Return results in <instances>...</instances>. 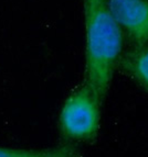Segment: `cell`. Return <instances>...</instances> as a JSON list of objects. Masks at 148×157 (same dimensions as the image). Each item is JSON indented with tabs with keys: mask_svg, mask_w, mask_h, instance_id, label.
<instances>
[{
	"mask_svg": "<svg viewBox=\"0 0 148 157\" xmlns=\"http://www.w3.org/2000/svg\"><path fill=\"white\" fill-rule=\"evenodd\" d=\"M109 10L134 46L148 45V0H107Z\"/></svg>",
	"mask_w": 148,
	"mask_h": 157,
	"instance_id": "3957f363",
	"label": "cell"
},
{
	"mask_svg": "<svg viewBox=\"0 0 148 157\" xmlns=\"http://www.w3.org/2000/svg\"><path fill=\"white\" fill-rule=\"evenodd\" d=\"M0 157H77L71 145L42 149H18L0 146Z\"/></svg>",
	"mask_w": 148,
	"mask_h": 157,
	"instance_id": "5b68a950",
	"label": "cell"
},
{
	"mask_svg": "<svg viewBox=\"0 0 148 157\" xmlns=\"http://www.w3.org/2000/svg\"><path fill=\"white\" fill-rule=\"evenodd\" d=\"M85 24L84 82L103 103L123 54L125 34L107 0H82Z\"/></svg>",
	"mask_w": 148,
	"mask_h": 157,
	"instance_id": "6da1fadb",
	"label": "cell"
},
{
	"mask_svg": "<svg viewBox=\"0 0 148 157\" xmlns=\"http://www.w3.org/2000/svg\"><path fill=\"white\" fill-rule=\"evenodd\" d=\"M117 68L148 91V45L133 46L123 52Z\"/></svg>",
	"mask_w": 148,
	"mask_h": 157,
	"instance_id": "277c9868",
	"label": "cell"
},
{
	"mask_svg": "<svg viewBox=\"0 0 148 157\" xmlns=\"http://www.w3.org/2000/svg\"><path fill=\"white\" fill-rule=\"evenodd\" d=\"M101 105L96 94L83 82L64 101L59 125L63 137L72 142L92 143L100 130Z\"/></svg>",
	"mask_w": 148,
	"mask_h": 157,
	"instance_id": "7a4b0ae2",
	"label": "cell"
}]
</instances>
